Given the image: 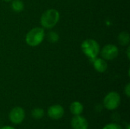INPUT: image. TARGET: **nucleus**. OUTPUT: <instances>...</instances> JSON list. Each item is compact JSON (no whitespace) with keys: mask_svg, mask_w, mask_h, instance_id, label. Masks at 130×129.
I'll use <instances>...</instances> for the list:
<instances>
[{"mask_svg":"<svg viewBox=\"0 0 130 129\" xmlns=\"http://www.w3.org/2000/svg\"><path fill=\"white\" fill-rule=\"evenodd\" d=\"M118 41L122 46H128L130 42L129 33L126 31H123L118 35Z\"/></svg>","mask_w":130,"mask_h":129,"instance_id":"11","label":"nucleus"},{"mask_svg":"<svg viewBox=\"0 0 130 129\" xmlns=\"http://www.w3.org/2000/svg\"><path fill=\"white\" fill-rule=\"evenodd\" d=\"M0 129H16L15 128L12 127V126H9V125H5L3 126L2 128H0Z\"/></svg>","mask_w":130,"mask_h":129,"instance_id":"17","label":"nucleus"},{"mask_svg":"<svg viewBox=\"0 0 130 129\" xmlns=\"http://www.w3.org/2000/svg\"><path fill=\"white\" fill-rule=\"evenodd\" d=\"M60 18L59 13L57 10L51 8L44 11L40 18V23L43 28L51 29L59 22Z\"/></svg>","mask_w":130,"mask_h":129,"instance_id":"1","label":"nucleus"},{"mask_svg":"<svg viewBox=\"0 0 130 129\" xmlns=\"http://www.w3.org/2000/svg\"><path fill=\"white\" fill-rule=\"evenodd\" d=\"M81 49L83 53L90 59L93 61L100 52V46L98 43L93 39H87L84 40L81 45Z\"/></svg>","mask_w":130,"mask_h":129,"instance_id":"2","label":"nucleus"},{"mask_svg":"<svg viewBox=\"0 0 130 129\" xmlns=\"http://www.w3.org/2000/svg\"><path fill=\"white\" fill-rule=\"evenodd\" d=\"M129 50H130V47H129H129H128V49H127V56H128V58H129H129H130Z\"/></svg>","mask_w":130,"mask_h":129,"instance_id":"18","label":"nucleus"},{"mask_svg":"<svg viewBox=\"0 0 130 129\" xmlns=\"http://www.w3.org/2000/svg\"><path fill=\"white\" fill-rule=\"evenodd\" d=\"M44 110L42 108H35L31 111V116L34 119L39 120L44 116Z\"/></svg>","mask_w":130,"mask_h":129,"instance_id":"13","label":"nucleus"},{"mask_svg":"<svg viewBox=\"0 0 130 129\" xmlns=\"http://www.w3.org/2000/svg\"><path fill=\"white\" fill-rule=\"evenodd\" d=\"M93 65L94 69L100 72V73H104L107 71V63L105 59H100V58H95L93 61Z\"/></svg>","mask_w":130,"mask_h":129,"instance_id":"9","label":"nucleus"},{"mask_svg":"<svg viewBox=\"0 0 130 129\" xmlns=\"http://www.w3.org/2000/svg\"><path fill=\"white\" fill-rule=\"evenodd\" d=\"M102 129H123L122 127L117 124V123H115V122H111V123H109V124H107L104 128Z\"/></svg>","mask_w":130,"mask_h":129,"instance_id":"15","label":"nucleus"},{"mask_svg":"<svg viewBox=\"0 0 130 129\" xmlns=\"http://www.w3.org/2000/svg\"><path fill=\"white\" fill-rule=\"evenodd\" d=\"M119 53L118 48L113 44H107L103 47L101 49V54L104 59L105 60H112L117 57Z\"/></svg>","mask_w":130,"mask_h":129,"instance_id":"6","label":"nucleus"},{"mask_svg":"<svg viewBox=\"0 0 130 129\" xmlns=\"http://www.w3.org/2000/svg\"><path fill=\"white\" fill-rule=\"evenodd\" d=\"M69 110L73 116L82 115V113L84 110V106L82 103H80L78 101H74L70 104Z\"/></svg>","mask_w":130,"mask_h":129,"instance_id":"10","label":"nucleus"},{"mask_svg":"<svg viewBox=\"0 0 130 129\" xmlns=\"http://www.w3.org/2000/svg\"><path fill=\"white\" fill-rule=\"evenodd\" d=\"M65 114V109L62 106L59 104H55L50 106L47 110L48 116L53 120H59L63 117Z\"/></svg>","mask_w":130,"mask_h":129,"instance_id":"7","label":"nucleus"},{"mask_svg":"<svg viewBox=\"0 0 130 129\" xmlns=\"http://www.w3.org/2000/svg\"><path fill=\"white\" fill-rule=\"evenodd\" d=\"M24 5L21 0H12L11 2V8L14 12L19 13L23 11Z\"/></svg>","mask_w":130,"mask_h":129,"instance_id":"12","label":"nucleus"},{"mask_svg":"<svg viewBox=\"0 0 130 129\" xmlns=\"http://www.w3.org/2000/svg\"><path fill=\"white\" fill-rule=\"evenodd\" d=\"M125 129H129V124H127V125H126V128Z\"/></svg>","mask_w":130,"mask_h":129,"instance_id":"19","label":"nucleus"},{"mask_svg":"<svg viewBox=\"0 0 130 129\" xmlns=\"http://www.w3.org/2000/svg\"><path fill=\"white\" fill-rule=\"evenodd\" d=\"M8 118L12 124L19 125L22 123L25 119V111L23 108L20 106H16L10 111L8 114Z\"/></svg>","mask_w":130,"mask_h":129,"instance_id":"5","label":"nucleus"},{"mask_svg":"<svg viewBox=\"0 0 130 129\" xmlns=\"http://www.w3.org/2000/svg\"><path fill=\"white\" fill-rule=\"evenodd\" d=\"M72 129H88V122L82 115L74 116L71 120Z\"/></svg>","mask_w":130,"mask_h":129,"instance_id":"8","label":"nucleus"},{"mask_svg":"<svg viewBox=\"0 0 130 129\" xmlns=\"http://www.w3.org/2000/svg\"><path fill=\"white\" fill-rule=\"evenodd\" d=\"M124 93H125V94L126 95V97H130V84H126V86L125 87V88H124Z\"/></svg>","mask_w":130,"mask_h":129,"instance_id":"16","label":"nucleus"},{"mask_svg":"<svg viewBox=\"0 0 130 129\" xmlns=\"http://www.w3.org/2000/svg\"><path fill=\"white\" fill-rule=\"evenodd\" d=\"M46 37H47V40H49V42L52 43H56L59 40V36L58 33H56L54 31H50L48 33Z\"/></svg>","mask_w":130,"mask_h":129,"instance_id":"14","label":"nucleus"},{"mask_svg":"<svg viewBox=\"0 0 130 129\" xmlns=\"http://www.w3.org/2000/svg\"><path fill=\"white\" fill-rule=\"evenodd\" d=\"M121 103L120 95L115 91H111L108 93L104 98L103 105L107 110H115L117 109Z\"/></svg>","mask_w":130,"mask_h":129,"instance_id":"4","label":"nucleus"},{"mask_svg":"<svg viewBox=\"0 0 130 129\" xmlns=\"http://www.w3.org/2000/svg\"><path fill=\"white\" fill-rule=\"evenodd\" d=\"M44 37V29L43 27H34L27 33L25 41L27 44L30 46H37L43 41Z\"/></svg>","mask_w":130,"mask_h":129,"instance_id":"3","label":"nucleus"},{"mask_svg":"<svg viewBox=\"0 0 130 129\" xmlns=\"http://www.w3.org/2000/svg\"><path fill=\"white\" fill-rule=\"evenodd\" d=\"M4 1H6V2H9V1H12V0H4Z\"/></svg>","mask_w":130,"mask_h":129,"instance_id":"20","label":"nucleus"}]
</instances>
